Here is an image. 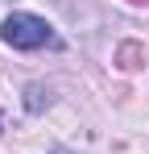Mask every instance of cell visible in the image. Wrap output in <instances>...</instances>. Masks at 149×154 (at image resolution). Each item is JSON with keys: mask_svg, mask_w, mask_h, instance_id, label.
<instances>
[{"mask_svg": "<svg viewBox=\"0 0 149 154\" xmlns=\"http://www.w3.org/2000/svg\"><path fill=\"white\" fill-rule=\"evenodd\" d=\"M0 38H4L8 46H17V50H37V46H54V42H58L54 29H50L42 17H33V13H13V17H4Z\"/></svg>", "mask_w": 149, "mask_h": 154, "instance_id": "6da1fadb", "label": "cell"}]
</instances>
